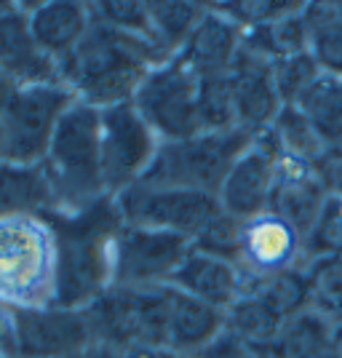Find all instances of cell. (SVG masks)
Returning a JSON list of instances; mask_svg holds the SVG:
<instances>
[{"label": "cell", "mask_w": 342, "mask_h": 358, "mask_svg": "<svg viewBox=\"0 0 342 358\" xmlns=\"http://www.w3.org/2000/svg\"><path fill=\"white\" fill-rule=\"evenodd\" d=\"M123 358H179L174 350H169L164 345H134L129 350H120Z\"/></svg>", "instance_id": "obj_40"}, {"label": "cell", "mask_w": 342, "mask_h": 358, "mask_svg": "<svg viewBox=\"0 0 342 358\" xmlns=\"http://www.w3.org/2000/svg\"><path fill=\"white\" fill-rule=\"evenodd\" d=\"M238 265L249 278L305 268V233L273 211L243 220Z\"/></svg>", "instance_id": "obj_14"}, {"label": "cell", "mask_w": 342, "mask_h": 358, "mask_svg": "<svg viewBox=\"0 0 342 358\" xmlns=\"http://www.w3.org/2000/svg\"><path fill=\"white\" fill-rule=\"evenodd\" d=\"M243 294H257L262 302H268L283 321H289L292 315L311 308L305 268L283 270V273H273V275H265V278H249L246 275Z\"/></svg>", "instance_id": "obj_28"}, {"label": "cell", "mask_w": 342, "mask_h": 358, "mask_svg": "<svg viewBox=\"0 0 342 358\" xmlns=\"http://www.w3.org/2000/svg\"><path fill=\"white\" fill-rule=\"evenodd\" d=\"M252 145V134L233 131H201L179 142H161L142 182L217 195L241 152Z\"/></svg>", "instance_id": "obj_5"}, {"label": "cell", "mask_w": 342, "mask_h": 358, "mask_svg": "<svg viewBox=\"0 0 342 358\" xmlns=\"http://www.w3.org/2000/svg\"><path fill=\"white\" fill-rule=\"evenodd\" d=\"M337 348H340V358H342V337H337Z\"/></svg>", "instance_id": "obj_45"}, {"label": "cell", "mask_w": 342, "mask_h": 358, "mask_svg": "<svg viewBox=\"0 0 342 358\" xmlns=\"http://www.w3.org/2000/svg\"><path fill=\"white\" fill-rule=\"evenodd\" d=\"M311 310L334 318L342 310V257H321L305 265Z\"/></svg>", "instance_id": "obj_32"}, {"label": "cell", "mask_w": 342, "mask_h": 358, "mask_svg": "<svg viewBox=\"0 0 342 358\" xmlns=\"http://www.w3.org/2000/svg\"><path fill=\"white\" fill-rule=\"evenodd\" d=\"M318 78H321V70L308 51L273 62V83H276V91L281 96L283 107L299 105V99L313 89V83Z\"/></svg>", "instance_id": "obj_36"}, {"label": "cell", "mask_w": 342, "mask_h": 358, "mask_svg": "<svg viewBox=\"0 0 342 358\" xmlns=\"http://www.w3.org/2000/svg\"><path fill=\"white\" fill-rule=\"evenodd\" d=\"M302 11H305V6H302ZM302 11L243 32V48H249L257 57H262V59L268 62H278L286 59V57L305 54L311 32H308V22H305Z\"/></svg>", "instance_id": "obj_26"}, {"label": "cell", "mask_w": 342, "mask_h": 358, "mask_svg": "<svg viewBox=\"0 0 342 358\" xmlns=\"http://www.w3.org/2000/svg\"><path fill=\"white\" fill-rule=\"evenodd\" d=\"M59 249L45 214L0 217V308L35 310L57 299Z\"/></svg>", "instance_id": "obj_4"}, {"label": "cell", "mask_w": 342, "mask_h": 358, "mask_svg": "<svg viewBox=\"0 0 342 358\" xmlns=\"http://www.w3.org/2000/svg\"><path fill=\"white\" fill-rule=\"evenodd\" d=\"M321 257H342V198L329 195L305 233V265Z\"/></svg>", "instance_id": "obj_34"}, {"label": "cell", "mask_w": 342, "mask_h": 358, "mask_svg": "<svg viewBox=\"0 0 342 358\" xmlns=\"http://www.w3.org/2000/svg\"><path fill=\"white\" fill-rule=\"evenodd\" d=\"M206 11L208 3H150V41L164 57H177Z\"/></svg>", "instance_id": "obj_25"}, {"label": "cell", "mask_w": 342, "mask_h": 358, "mask_svg": "<svg viewBox=\"0 0 342 358\" xmlns=\"http://www.w3.org/2000/svg\"><path fill=\"white\" fill-rule=\"evenodd\" d=\"M0 358H14V356H11V353H8L6 348H0Z\"/></svg>", "instance_id": "obj_44"}, {"label": "cell", "mask_w": 342, "mask_h": 358, "mask_svg": "<svg viewBox=\"0 0 342 358\" xmlns=\"http://www.w3.org/2000/svg\"><path fill=\"white\" fill-rule=\"evenodd\" d=\"M0 73L16 86L62 83L59 64L32 35L27 3H0Z\"/></svg>", "instance_id": "obj_15"}, {"label": "cell", "mask_w": 342, "mask_h": 358, "mask_svg": "<svg viewBox=\"0 0 342 358\" xmlns=\"http://www.w3.org/2000/svg\"><path fill=\"white\" fill-rule=\"evenodd\" d=\"M86 353H89V350H86ZM86 353H83V356H64V358H86Z\"/></svg>", "instance_id": "obj_46"}, {"label": "cell", "mask_w": 342, "mask_h": 358, "mask_svg": "<svg viewBox=\"0 0 342 358\" xmlns=\"http://www.w3.org/2000/svg\"><path fill=\"white\" fill-rule=\"evenodd\" d=\"M171 286L182 294L201 299V302H206V305L225 313L243 294L246 273L241 270L238 262L190 249L185 262L179 265L177 275L171 278Z\"/></svg>", "instance_id": "obj_18"}, {"label": "cell", "mask_w": 342, "mask_h": 358, "mask_svg": "<svg viewBox=\"0 0 342 358\" xmlns=\"http://www.w3.org/2000/svg\"><path fill=\"white\" fill-rule=\"evenodd\" d=\"M27 14L38 45L57 64L73 54L94 24L91 3L80 0H38L27 3Z\"/></svg>", "instance_id": "obj_19"}, {"label": "cell", "mask_w": 342, "mask_h": 358, "mask_svg": "<svg viewBox=\"0 0 342 358\" xmlns=\"http://www.w3.org/2000/svg\"><path fill=\"white\" fill-rule=\"evenodd\" d=\"M308 22V54L318 64L321 75L342 80V11L337 0H315L305 3Z\"/></svg>", "instance_id": "obj_24"}, {"label": "cell", "mask_w": 342, "mask_h": 358, "mask_svg": "<svg viewBox=\"0 0 342 358\" xmlns=\"http://www.w3.org/2000/svg\"><path fill=\"white\" fill-rule=\"evenodd\" d=\"M57 233L59 273L54 305L83 310L113 286L115 236L123 227L113 198L80 214H45Z\"/></svg>", "instance_id": "obj_2"}, {"label": "cell", "mask_w": 342, "mask_h": 358, "mask_svg": "<svg viewBox=\"0 0 342 358\" xmlns=\"http://www.w3.org/2000/svg\"><path fill=\"white\" fill-rule=\"evenodd\" d=\"M113 201L123 224L158 230L185 241H193L220 211L217 195L161 187L148 182H136L129 190L113 195Z\"/></svg>", "instance_id": "obj_9"}, {"label": "cell", "mask_w": 342, "mask_h": 358, "mask_svg": "<svg viewBox=\"0 0 342 358\" xmlns=\"http://www.w3.org/2000/svg\"><path fill=\"white\" fill-rule=\"evenodd\" d=\"M332 324H334V331H337V337H342V310L334 318H332Z\"/></svg>", "instance_id": "obj_43"}, {"label": "cell", "mask_w": 342, "mask_h": 358, "mask_svg": "<svg viewBox=\"0 0 342 358\" xmlns=\"http://www.w3.org/2000/svg\"><path fill=\"white\" fill-rule=\"evenodd\" d=\"M41 169L51 190V214H80L107 195L99 155V110L78 102L67 107Z\"/></svg>", "instance_id": "obj_3"}, {"label": "cell", "mask_w": 342, "mask_h": 358, "mask_svg": "<svg viewBox=\"0 0 342 358\" xmlns=\"http://www.w3.org/2000/svg\"><path fill=\"white\" fill-rule=\"evenodd\" d=\"M270 134H273V139L278 142V148L283 152L302 158L308 164H315L329 150L324 145V139L318 136V131H315V126L308 120V115L294 105H286L278 113L276 123L270 126Z\"/></svg>", "instance_id": "obj_30"}, {"label": "cell", "mask_w": 342, "mask_h": 358, "mask_svg": "<svg viewBox=\"0 0 342 358\" xmlns=\"http://www.w3.org/2000/svg\"><path fill=\"white\" fill-rule=\"evenodd\" d=\"M278 358H340L337 331L327 315L302 310L283 324L278 340L273 343Z\"/></svg>", "instance_id": "obj_23"}, {"label": "cell", "mask_w": 342, "mask_h": 358, "mask_svg": "<svg viewBox=\"0 0 342 358\" xmlns=\"http://www.w3.org/2000/svg\"><path fill=\"white\" fill-rule=\"evenodd\" d=\"M91 16L97 22H102L107 27L136 38H148L150 41V3L139 0H97L91 3Z\"/></svg>", "instance_id": "obj_37"}, {"label": "cell", "mask_w": 342, "mask_h": 358, "mask_svg": "<svg viewBox=\"0 0 342 358\" xmlns=\"http://www.w3.org/2000/svg\"><path fill=\"white\" fill-rule=\"evenodd\" d=\"M241 241H243V220L227 214V211H217L211 220L206 222V227L190 241L195 252L211 254L220 259H230L238 262L241 257Z\"/></svg>", "instance_id": "obj_35"}, {"label": "cell", "mask_w": 342, "mask_h": 358, "mask_svg": "<svg viewBox=\"0 0 342 358\" xmlns=\"http://www.w3.org/2000/svg\"><path fill=\"white\" fill-rule=\"evenodd\" d=\"M327 198L329 195L315 177L313 164L283 152L276 142V182H273L268 211L292 222L302 233H308V227L318 217Z\"/></svg>", "instance_id": "obj_17"}, {"label": "cell", "mask_w": 342, "mask_h": 358, "mask_svg": "<svg viewBox=\"0 0 342 358\" xmlns=\"http://www.w3.org/2000/svg\"><path fill=\"white\" fill-rule=\"evenodd\" d=\"M198 113H201L204 131H233V129H238L236 94H233L230 73L208 75V78L198 80Z\"/></svg>", "instance_id": "obj_31"}, {"label": "cell", "mask_w": 342, "mask_h": 358, "mask_svg": "<svg viewBox=\"0 0 342 358\" xmlns=\"http://www.w3.org/2000/svg\"><path fill=\"white\" fill-rule=\"evenodd\" d=\"M315 177L321 182V187L327 195H337L342 198V150H327L315 164Z\"/></svg>", "instance_id": "obj_39"}, {"label": "cell", "mask_w": 342, "mask_h": 358, "mask_svg": "<svg viewBox=\"0 0 342 358\" xmlns=\"http://www.w3.org/2000/svg\"><path fill=\"white\" fill-rule=\"evenodd\" d=\"M283 324L286 321L281 315L257 294H241L225 310V331H230L233 337H238L243 343L259 345V348H268L276 343Z\"/></svg>", "instance_id": "obj_27"}, {"label": "cell", "mask_w": 342, "mask_h": 358, "mask_svg": "<svg viewBox=\"0 0 342 358\" xmlns=\"http://www.w3.org/2000/svg\"><path fill=\"white\" fill-rule=\"evenodd\" d=\"M294 107L308 115L329 150H342V80L321 75Z\"/></svg>", "instance_id": "obj_29"}, {"label": "cell", "mask_w": 342, "mask_h": 358, "mask_svg": "<svg viewBox=\"0 0 342 358\" xmlns=\"http://www.w3.org/2000/svg\"><path fill=\"white\" fill-rule=\"evenodd\" d=\"M161 139L131 102L99 110V155L107 195L123 193L148 174Z\"/></svg>", "instance_id": "obj_10"}, {"label": "cell", "mask_w": 342, "mask_h": 358, "mask_svg": "<svg viewBox=\"0 0 342 358\" xmlns=\"http://www.w3.org/2000/svg\"><path fill=\"white\" fill-rule=\"evenodd\" d=\"M86 358H123V353L115 348H107V345H94L86 353Z\"/></svg>", "instance_id": "obj_42"}, {"label": "cell", "mask_w": 342, "mask_h": 358, "mask_svg": "<svg viewBox=\"0 0 342 358\" xmlns=\"http://www.w3.org/2000/svg\"><path fill=\"white\" fill-rule=\"evenodd\" d=\"M273 182H276V139L270 129H265L252 136V145L241 152L230 174L225 177L217 193L220 209L238 220H252L265 214L270 209Z\"/></svg>", "instance_id": "obj_13"}, {"label": "cell", "mask_w": 342, "mask_h": 358, "mask_svg": "<svg viewBox=\"0 0 342 358\" xmlns=\"http://www.w3.org/2000/svg\"><path fill=\"white\" fill-rule=\"evenodd\" d=\"M11 345L16 358L83 356L94 348V334L83 310L48 305L11 313Z\"/></svg>", "instance_id": "obj_12"}, {"label": "cell", "mask_w": 342, "mask_h": 358, "mask_svg": "<svg viewBox=\"0 0 342 358\" xmlns=\"http://www.w3.org/2000/svg\"><path fill=\"white\" fill-rule=\"evenodd\" d=\"M241 43H243V32L230 22L211 11L208 6L206 16L201 19V24L187 38V43L182 45L177 57L198 78H208V75H225L230 73L233 62L238 57Z\"/></svg>", "instance_id": "obj_20"}, {"label": "cell", "mask_w": 342, "mask_h": 358, "mask_svg": "<svg viewBox=\"0 0 342 358\" xmlns=\"http://www.w3.org/2000/svg\"><path fill=\"white\" fill-rule=\"evenodd\" d=\"M198 358H278V353L273 345L259 348V345H249L233 337L230 331H222Z\"/></svg>", "instance_id": "obj_38"}, {"label": "cell", "mask_w": 342, "mask_h": 358, "mask_svg": "<svg viewBox=\"0 0 342 358\" xmlns=\"http://www.w3.org/2000/svg\"><path fill=\"white\" fill-rule=\"evenodd\" d=\"M211 11L230 19L241 32H249L254 27L270 24L276 19H283L289 14L302 11L305 3L294 0H227V3H208Z\"/></svg>", "instance_id": "obj_33"}, {"label": "cell", "mask_w": 342, "mask_h": 358, "mask_svg": "<svg viewBox=\"0 0 342 358\" xmlns=\"http://www.w3.org/2000/svg\"><path fill=\"white\" fill-rule=\"evenodd\" d=\"M166 59L148 38L126 35L94 19L86 38L59 62V80L78 102L104 110L131 102L150 70Z\"/></svg>", "instance_id": "obj_1"}, {"label": "cell", "mask_w": 342, "mask_h": 358, "mask_svg": "<svg viewBox=\"0 0 342 358\" xmlns=\"http://www.w3.org/2000/svg\"><path fill=\"white\" fill-rule=\"evenodd\" d=\"M51 190L41 164L0 161V217L51 214Z\"/></svg>", "instance_id": "obj_22"}, {"label": "cell", "mask_w": 342, "mask_h": 358, "mask_svg": "<svg viewBox=\"0 0 342 358\" xmlns=\"http://www.w3.org/2000/svg\"><path fill=\"white\" fill-rule=\"evenodd\" d=\"M190 249L179 236L123 224L113 252V286H171Z\"/></svg>", "instance_id": "obj_11"}, {"label": "cell", "mask_w": 342, "mask_h": 358, "mask_svg": "<svg viewBox=\"0 0 342 358\" xmlns=\"http://www.w3.org/2000/svg\"><path fill=\"white\" fill-rule=\"evenodd\" d=\"M230 80L236 94L238 129L252 136L270 129L283 110L281 96L273 83V62L257 57L241 43L238 57L230 67Z\"/></svg>", "instance_id": "obj_16"}, {"label": "cell", "mask_w": 342, "mask_h": 358, "mask_svg": "<svg viewBox=\"0 0 342 358\" xmlns=\"http://www.w3.org/2000/svg\"><path fill=\"white\" fill-rule=\"evenodd\" d=\"M198 75L179 59L155 64L136 89L131 105L161 142H179L204 131L198 113Z\"/></svg>", "instance_id": "obj_8"}, {"label": "cell", "mask_w": 342, "mask_h": 358, "mask_svg": "<svg viewBox=\"0 0 342 358\" xmlns=\"http://www.w3.org/2000/svg\"><path fill=\"white\" fill-rule=\"evenodd\" d=\"M73 102L75 96L64 83L16 86L0 110V161L41 164Z\"/></svg>", "instance_id": "obj_7"}, {"label": "cell", "mask_w": 342, "mask_h": 358, "mask_svg": "<svg viewBox=\"0 0 342 358\" xmlns=\"http://www.w3.org/2000/svg\"><path fill=\"white\" fill-rule=\"evenodd\" d=\"M14 91H16V83H14V80H11L8 75L0 73V110L6 107V102L11 99V94H14Z\"/></svg>", "instance_id": "obj_41"}, {"label": "cell", "mask_w": 342, "mask_h": 358, "mask_svg": "<svg viewBox=\"0 0 342 358\" xmlns=\"http://www.w3.org/2000/svg\"><path fill=\"white\" fill-rule=\"evenodd\" d=\"M171 286H110L83 313L89 318L94 345L129 350L134 345H164Z\"/></svg>", "instance_id": "obj_6"}, {"label": "cell", "mask_w": 342, "mask_h": 358, "mask_svg": "<svg viewBox=\"0 0 342 358\" xmlns=\"http://www.w3.org/2000/svg\"><path fill=\"white\" fill-rule=\"evenodd\" d=\"M174 289V286H171ZM225 331V313L206 302L187 297L174 289L169 327H166V348L179 358H198L208 345Z\"/></svg>", "instance_id": "obj_21"}]
</instances>
